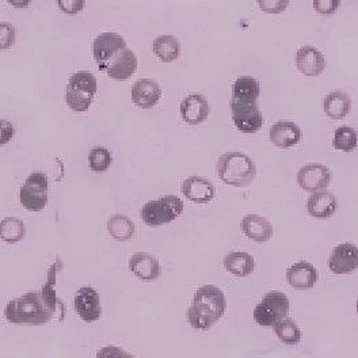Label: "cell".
<instances>
[{
	"instance_id": "1",
	"label": "cell",
	"mask_w": 358,
	"mask_h": 358,
	"mask_svg": "<svg viewBox=\"0 0 358 358\" xmlns=\"http://www.w3.org/2000/svg\"><path fill=\"white\" fill-rule=\"evenodd\" d=\"M227 310L223 291L215 285H203L196 292L187 311V320L196 330H208L222 319Z\"/></svg>"
},
{
	"instance_id": "2",
	"label": "cell",
	"mask_w": 358,
	"mask_h": 358,
	"mask_svg": "<svg viewBox=\"0 0 358 358\" xmlns=\"http://www.w3.org/2000/svg\"><path fill=\"white\" fill-rule=\"evenodd\" d=\"M52 311L45 303L41 292H30L22 297L10 301L4 310V316L14 324L43 326L52 319Z\"/></svg>"
},
{
	"instance_id": "3",
	"label": "cell",
	"mask_w": 358,
	"mask_h": 358,
	"mask_svg": "<svg viewBox=\"0 0 358 358\" xmlns=\"http://www.w3.org/2000/svg\"><path fill=\"white\" fill-rule=\"evenodd\" d=\"M219 178L232 187H247L257 177V166L243 152H227L217 162Z\"/></svg>"
},
{
	"instance_id": "4",
	"label": "cell",
	"mask_w": 358,
	"mask_h": 358,
	"mask_svg": "<svg viewBox=\"0 0 358 358\" xmlns=\"http://www.w3.org/2000/svg\"><path fill=\"white\" fill-rule=\"evenodd\" d=\"M96 94V79L90 71H78L68 80L66 102L71 110L87 112Z\"/></svg>"
},
{
	"instance_id": "5",
	"label": "cell",
	"mask_w": 358,
	"mask_h": 358,
	"mask_svg": "<svg viewBox=\"0 0 358 358\" xmlns=\"http://www.w3.org/2000/svg\"><path fill=\"white\" fill-rule=\"evenodd\" d=\"M289 313V300L285 293L268 292L254 308V320L262 327H274Z\"/></svg>"
},
{
	"instance_id": "6",
	"label": "cell",
	"mask_w": 358,
	"mask_h": 358,
	"mask_svg": "<svg viewBox=\"0 0 358 358\" xmlns=\"http://www.w3.org/2000/svg\"><path fill=\"white\" fill-rule=\"evenodd\" d=\"M183 202L177 196H164L147 202L141 209V219L150 227H160L178 219L183 213Z\"/></svg>"
},
{
	"instance_id": "7",
	"label": "cell",
	"mask_w": 358,
	"mask_h": 358,
	"mask_svg": "<svg viewBox=\"0 0 358 358\" xmlns=\"http://www.w3.org/2000/svg\"><path fill=\"white\" fill-rule=\"evenodd\" d=\"M49 182L43 173H33L23 183L20 192V201L24 209L31 212L43 210L48 203Z\"/></svg>"
},
{
	"instance_id": "8",
	"label": "cell",
	"mask_w": 358,
	"mask_h": 358,
	"mask_svg": "<svg viewBox=\"0 0 358 358\" xmlns=\"http://www.w3.org/2000/svg\"><path fill=\"white\" fill-rule=\"evenodd\" d=\"M231 113L236 129L242 134H257L265 122L258 103H246L231 99Z\"/></svg>"
},
{
	"instance_id": "9",
	"label": "cell",
	"mask_w": 358,
	"mask_h": 358,
	"mask_svg": "<svg viewBox=\"0 0 358 358\" xmlns=\"http://www.w3.org/2000/svg\"><path fill=\"white\" fill-rule=\"evenodd\" d=\"M331 182V171L320 163H310L303 166L297 173L299 186L310 193L324 190Z\"/></svg>"
},
{
	"instance_id": "10",
	"label": "cell",
	"mask_w": 358,
	"mask_h": 358,
	"mask_svg": "<svg viewBox=\"0 0 358 358\" xmlns=\"http://www.w3.org/2000/svg\"><path fill=\"white\" fill-rule=\"evenodd\" d=\"M137 64H138L137 56L134 55L132 49L127 46L118 53H115L112 59L99 69L106 72V75L114 80H127L134 76L137 69Z\"/></svg>"
},
{
	"instance_id": "11",
	"label": "cell",
	"mask_w": 358,
	"mask_h": 358,
	"mask_svg": "<svg viewBox=\"0 0 358 358\" xmlns=\"http://www.w3.org/2000/svg\"><path fill=\"white\" fill-rule=\"evenodd\" d=\"M73 307L76 313L80 316V319L87 323L96 322L101 317L102 308H101L99 294L94 288H90V287L80 288L75 296Z\"/></svg>"
},
{
	"instance_id": "12",
	"label": "cell",
	"mask_w": 358,
	"mask_h": 358,
	"mask_svg": "<svg viewBox=\"0 0 358 358\" xmlns=\"http://www.w3.org/2000/svg\"><path fill=\"white\" fill-rule=\"evenodd\" d=\"M127 48V41L117 33H102L99 34L94 45L92 53L98 67H103L115 53Z\"/></svg>"
},
{
	"instance_id": "13",
	"label": "cell",
	"mask_w": 358,
	"mask_h": 358,
	"mask_svg": "<svg viewBox=\"0 0 358 358\" xmlns=\"http://www.w3.org/2000/svg\"><path fill=\"white\" fill-rule=\"evenodd\" d=\"M210 106L201 94H190L180 103V117L189 125H200L209 117Z\"/></svg>"
},
{
	"instance_id": "14",
	"label": "cell",
	"mask_w": 358,
	"mask_h": 358,
	"mask_svg": "<svg viewBox=\"0 0 358 358\" xmlns=\"http://www.w3.org/2000/svg\"><path fill=\"white\" fill-rule=\"evenodd\" d=\"M329 268L336 274H350L358 268V247L352 243L336 246L329 259Z\"/></svg>"
},
{
	"instance_id": "15",
	"label": "cell",
	"mask_w": 358,
	"mask_h": 358,
	"mask_svg": "<svg viewBox=\"0 0 358 358\" xmlns=\"http://www.w3.org/2000/svg\"><path fill=\"white\" fill-rule=\"evenodd\" d=\"M296 67L310 78L319 76L326 69V59L323 53L313 46H301L296 52Z\"/></svg>"
},
{
	"instance_id": "16",
	"label": "cell",
	"mask_w": 358,
	"mask_h": 358,
	"mask_svg": "<svg viewBox=\"0 0 358 358\" xmlns=\"http://www.w3.org/2000/svg\"><path fill=\"white\" fill-rule=\"evenodd\" d=\"M183 196L196 203H208L216 196V189L209 179L202 177H189L182 183Z\"/></svg>"
},
{
	"instance_id": "17",
	"label": "cell",
	"mask_w": 358,
	"mask_h": 358,
	"mask_svg": "<svg viewBox=\"0 0 358 358\" xmlns=\"http://www.w3.org/2000/svg\"><path fill=\"white\" fill-rule=\"evenodd\" d=\"M319 280V271L310 262H296L287 270V281L292 288L307 291L315 287Z\"/></svg>"
},
{
	"instance_id": "18",
	"label": "cell",
	"mask_w": 358,
	"mask_h": 358,
	"mask_svg": "<svg viewBox=\"0 0 358 358\" xmlns=\"http://www.w3.org/2000/svg\"><path fill=\"white\" fill-rule=\"evenodd\" d=\"M268 136L273 145L288 150L299 144L301 140V129L297 124L291 121H278L270 128Z\"/></svg>"
},
{
	"instance_id": "19",
	"label": "cell",
	"mask_w": 358,
	"mask_h": 358,
	"mask_svg": "<svg viewBox=\"0 0 358 358\" xmlns=\"http://www.w3.org/2000/svg\"><path fill=\"white\" fill-rule=\"evenodd\" d=\"M162 98V89L155 80L140 79L132 87V101L141 109H152Z\"/></svg>"
},
{
	"instance_id": "20",
	"label": "cell",
	"mask_w": 358,
	"mask_h": 358,
	"mask_svg": "<svg viewBox=\"0 0 358 358\" xmlns=\"http://www.w3.org/2000/svg\"><path fill=\"white\" fill-rule=\"evenodd\" d=\"M129 268L143 281H155L160 277L162 268L155 257L147 252H137L129 259Z\"/></svg>"
},
{
	"instance_id": "21",
	"label": "cell",
	"mask_w": 358,
	"mask_h": 358,
	"mask_svg": "<svg viewBox=\"0 0 358 358\" xmlns=\"http://www.w3.org/2000/svg\"><path fill=\"white\" fill-rule=\"evenodd\" d=\"M307 210L310 216L319 220L330 219L336 210V200L333 193L327 190H320L313 193L307 201Z\"/></svg>"
},
{
	"instance_id": "22",
	"label": "cell",
	"mask_w": 358,
	"mask_h": 358,
	"mask_svg": "<svg viewBox=\"0 0 358 358\" xmlns=\"http://www.w3.org/2000/svg\"><path fill=\"white\" fill-rule=\"evenodd\" d=\"M242 231L248 239L262 243L273 236V227L266 217L259 215H247L242 220Z\"/></svg>"
},
{
	"instance_id": "23",
	"label": "cell",
	"mask_w": 358,
	"mask_h": 358,
	"mask_svg": "<svg viewBox=\"0 0 358 358\" xmlns=\"http://www.w3.org/2000/svg\"><path fill=\"white\" fill-rule=\"evenodd\" d=\"M323 109L331 120H342L352 110V98L343 91H333L324 98Z\"/></svg>"
},
{
	"instance_id": "24",
	"label": "cell",
	"mask_w": 358,
	"mask_h": 358,
	"mask_svg": "<svg viewBox=\"0 0 358 358\" xmlns=\"http://www.w3.org/2000/svg\"><path fill=\"white\" fill-rule=\"evenodd\" d=\"M224 268L236 277H247L255 268V259L243 251H232L224 258Z\"/></svg>"
},
{
	"instance_id": "25",
	"label": "cell",
	"mask_w": 358,
	"mask_h": 358,
	"mask_svg": "<svg viewBox=\"0 0 358 358\" xmlns=\"http://www.w3.org/2000/svg\"><path fill=\"white\" fill-rule=\"evenodd\" d=\"M261 95V86L257 79L251 76H241L232 85L231 99L246 103H257Z\"/></svg>"
},
{
	"instance_id": "26",
	"label": "cell",
	"mask_w": 358,
	"mask_h": 358,
	"mask_svg": "<svg viewBox=\"0 0 358 358\" xmlns=\"http://www.w3.org/2000/svg\"><path fill=\"white\" fill-rule=\"evenodd\" d=\"M63 268V264L60 259H57L50 268L48 271V280H46V284L44 285V288L41 289V294L44 297L45 303L48 304V307L56 313L57 307H60L62 310H66L64 307V303L57 297L56 294V277H57V273Z\"/></svg>"
},
{
	"instance_id": "27",
	"label": "cell",
	"mask_w": 358,
	"mask_h": 358,
	"mask_svg": "<svg viewBox=\"0 0 358 358\" xmlns=\"http://www.w3.org/2000/svg\"><path fill=\"white\" fill-rule=\"evenodd\" d=\"M154 53L163 63H173L179 57L180 44L174 36H160L154 41Z\"/></svg>"
},
{
	"instance_id": "28",
	"label": "cell",
	"mask_w": 358,
	"mask_h": 358,
	"mask_svg": "<svg viewBox=\"0 0 358 358\" xmlns=\"http://www.w3.org/2000/svg\"><path fill=\"white\" fill-rule=\"evenodd\" d=\"M108 229L113 238L118 242L131 241L134 235V224L131 219L122 215H114L108 222Z\"/></svg>"
},
{
	"instance_id": "29",
	"label": "cell",
	"mask_w": 358,
	"mask_h": 358,
	"mask_svg": "<svg viewBox=\"0 0 358 358\" xmlns=\"http://www.w3.org/2000/svg\"><path fill=\"white\" fill-rule=\"evenodd\" d=\"M333 145L338 151L353 152L358 145L357 131L349 125L339 127L334 134Z\"/></svg>"
},
{
	"instance_id": "30",
	"label": "cell",
	"mask_w": 358,
	"mask_h": 358,
	"mask_svg": "<svg viewBox=\"0 0 358 358\" xmlns=\"http://www.w3.org/2000/svg\"><path fill=\"white\" fill-rule=\"evenodd\" d=\"M24 232V224L17 217H7L0 222V239L7 243H17L22 241Z\"/></svg>"
},
{
	"instance_id": "31",
	"label": "cell",
	"mask_w": 358,
	"mask_h": 358,
	"mask_svg": "<svg viewBox=\"0 0 358 358\" xmlns=\"http://www.w3.org/2000/svg\"><path fill=\"white\" fill-rule=\"evenodd\" d=\"M274 333L282 343L289 345V346L297 345L301 339V331H300L299 326L296 324L294 320H292L289 317H285L281 322H278L274 326Z\"/></svg>"
},
{
	"instance_id": "32",
	"label": "cell",
	"mask_w": 358,
	"mask_h": 358,
	"mask_svg": "<svg viewBox=\"0 0 358 358\" xmlns=\"http://www.w3.org/2000/svg\"><path fill=\"white\" fill-rule=\"evenodd\" d=\"M112 154L105 147H95L90 151V169L94 173H105L112 164Z\"/></svg>"
},
{
	"instance_id": "33",
	"label": "cell",
	"mask_w": 358,
	"mask_h": 358,
	"mask_svg": "<svg viewBox=\"0 0 358 358\" xmlns=\"http://www.w3.org/2000/svg\"><path fill=\"white\" fill-rule=\"evenodd\" d=\"M17 31L15 27L8 22H0V50L10 49L15 44Z\"/></svg>"
},
{
	"instance_id": "34",
	"label": "cell",
	"mask_w": 358,
	"mask_h": 358,
	"mask_svg": "<svg viewBox=\"0 0 358 358\" xmlns=\"http://www.w3.org/2000/svg\"><path fill=\"white\" fill-rule=\"evenodd\" d=\"M257 3L266 14H281L289 6V0H257Z\"/></svg>"
},
{
	"instance_id": "35",
	"label": "cell",
	"mask_w": 358,
	"mask_h": 358,
	"mask_svg": "<svg viewBox=\"0 0 358 358\" xmlns=\"http://www.w3.org/2000/svg\"><path fill=\"white\" fill-rule=\"evenodd\" d=\"M313 10L322 15H333L341 7V0H313Z\"/></svg>"
},
{
	"instance_id": "36",
	"label": "cell",
	"mask_w": 358,
	"mask_h": 358,
	"mask_svg": "<svg viewBox=\"0 0 358 358\" xmlns=\"http://www.w3.org/2000/svg\"><path fill=\"white\" fill-rule=\"evenodd\" d=\"M57 4L64 14L76 15L85 8L86 0H57Z\"/></svg>"
},
{
	"instance_id": "37",
	"label": "cell",
	"mask_w": 358,
	"mask_h": 358,
	"mask_svg": "<svg viewBox=\"0 0 358 358\" xmlns=\"http://www.w3.org/2000/svg\"><path fill=\"white\" fill-rule=\"evenodd\" d=\"M95 358H134L132 355L127 353L125 350H122L121 348L117 346H106L102 348Z\"/></svg>"
},
{
	"instance_id": "38",
	"label": "cell",
	"mask_w": 358,
	"mask_h": 358,
	"mask_svg": "<svg viewBox=\"0 0 358 358\" xmlns=\"http://www.w3.org/2000/svg\"><path fill=\"white\" fill-rule=\"evenodd\" d=\"M15 129L14 125L6 120H0V145L10 143L14 137Z\"/></svg>"
},
{
	"instance_id": "39",
	"label": "cell",
	"mask_w": 358,
	"mask_h": 358,
	"mask_svg": "<svg viewBox=\"0 0 358 358\" xmlns=\"http://www.w3.org/2000/svg\"><path fill=\"white\" fill-rule=\"evenodd\" d=\"M11 6H14L15 8H24L30 4L31 0H7Z\"/></svg>"
},
{
	"instance_id": "40",
	"label": "cell",
	"mask_w": 358,
	"mask_h": 358,
	"mask_svg": "<svg viewBox=\"0 0 358 358\" xmlns=\"http://www.w3.org/2000/svg\"><path fill=\"white\" fill-rule=\"evenodd\" d=\"M356 310H357V313H358V297H357V303H356Z\"/></svg>"
}]
</instances>
